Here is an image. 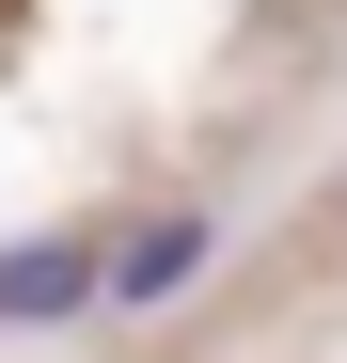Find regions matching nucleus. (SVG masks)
<instances>
[{
	"label": "nucleus",
	"instance_id": "f03ea898",
	"mask_svg": "<svg viewBox=\"0 0 347 363\" xmlns=\"http://www.w3.org/2000/svg\"><path fill=\"white\" fill-rule=\"evenodd\" d=\"M95 316V237H0V332Z\"/></svg>",
	"mask_w": 347,
	"mask_h": 363
},
{
	"label": "nucleus",
	"instance_id": "f257e3e1",
	"mask_svg": "<svg viewBox=\"0 0 347 363\" xmlns=\"http://www.w3.org/2000/svg\"><path fill=\"white\" fill-rule=\"evenodd\" d=\"M205 253H221L205 206H158V221H127V237L95 253V300H110V316H174V300L205 284Z\"/></svg>",
	"mask_w": 347,
	"mask_h": 363
}]
</instances>
